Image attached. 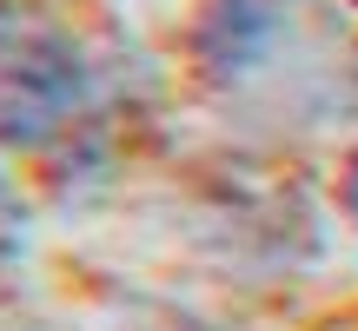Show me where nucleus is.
<instances>
[{
	"mask_svg": "<svg viewBox=\"0 0 358 331\" xmlns=\"http://www.w3.org/2000/svg\"><path fill=\"white\" fill-rule=\"evenodd\" d=\"M93 100V66L66 34H7L0 40V133L7 140H47L73 126V113Z\"/></svg>",
	"mask_w": 358,
	"mask_h": 331,
	"instance_id": "1",
	"label": "nucleus"
},
{
	"mask_svg": "<svg viewBox=\"0 0 358 331\" xmlns=\"http://www.w3.org/2000/svg\"><path fill=\"white\" fill-rule=\"evenodd\" d=\"M338 205H345V219L358 226V153L345 159V179H338Z\"/></svg>",
	"mask_w": 358,
	"mask_h": 331,
	"instance_id": "2",
	"label": "nucleus"
},
{
	"mask_svg": "<svg viewBox=\"0 0 358 331\" xmlns=\"http://www.w3.org/2000/svg\"><path fill=\"white\" fill-rule=\"evenodd\" d=\"M0 219H13V192H7V179H0Z\"/></svg>",
	"mask_w": 358,
	"mask_h": 331,
	"instance_id": "3",
	"label": "nucleus"
}]
</instances>
